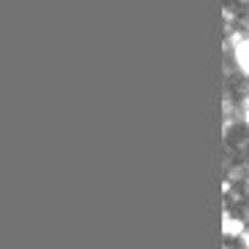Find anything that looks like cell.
<instances>
[{
  "instance_id": "1",
  "label": "cell",
  "mask_w": 249,
  "mask_h": 249,
  "mask_svg": "<svg viewBox=\"0 0 249 249\" xmlns=\"http://www.w3.org/2000/svg\"><path fill=\"white\" fill-rule=\"evenodd\" d=\"M222 233L225 236H244V222L241 219H233V217H225V222H222Z\"/></svg>"
},
{
  "instance_id": "2",
  "label": "cell",
  "mask_w": 249,
  "mask_h": 249,
  "mask_svg": "<svg viewBox=\"0 0 249 249\" xmlns=\"http://www.w3.org/2000/svg\"><path fill=\"white\" fill-rule=\"evenodd\" d=\"M236 62L244 73H249V41H241V44L236 46Z\"/></svg>"
},
{
  "instance_id": "3",
  "label": "cell",
  "mask_w": 249,
  "mask_h": 249,
  "mask_svg": "<svg viewBox=\"0 0 249 249\" xmlns=\"http://www.w3.org/2000/svg\"><path fill=\"white\" fill-rule=\"evenodd\" d=\"M244 244H247V247H249V233H244Z\"/></svg>"
},
{
  "instance_id": "4",
  "label": "cell",
  "mask_w": 249,
  "mask_h": 249,
  "mask_svg": "<svg viewBox=\"0 0 249 249\" xmlns=\"http://www.w3.org/2000/svg\"><path fill=\"white\" fill-rule=\"evenodd\" d=\"M244 119H247V124H249V108H247V114H244Z\"/></svg>"
}]
</instances>
